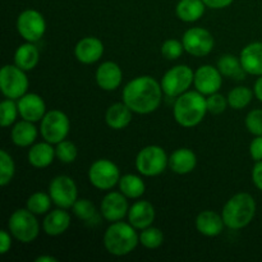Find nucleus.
I'll use <instances>...</instances> for the list:
<instances>
[{
  "label": "nucleus",
  "mask_w": 262,
  "mask_h": 262,
  "mask_svg": "<svg viewBox=\"0 0 262 262\" xmlns=\"http://www.w3.org/2000/svg\"><path fill=\"white\" fill-rule=\"evenodd\" d=\"M169 166V158L161 146L148 145L136 156V169L143 177H158Z\"/></svg>",
  "instance_id": "obj_6"
},
{
  "label": "nucleus",
  "mask_w": 262,
  "mask_h": 262,
  "mask_svg": "<svg viewBox=\"0 0 262 262\" xmlns=\"http://www.w3.org/2000/svg\"><path fill=\"white\" fill-rule=\"evenodd\" d=\"M256 215V201L250 193L241 192L230 197L224 205L222 216L225 227L239 230L248 227Z\"/></svg>",
  "instance_id": "obj_4"
},
{
  "label": "nucleus",
  "mask_w": 262,
  "mask_h": 262,
  "mask_svg": "<svg viewBox=\"0 0 262 262\" xmlns=\"http://www.w3.org/2000/svg\"><path fill=\"white\" fill-rule=\"evenodd\" d=\"M156 217V211L154 205L146 200H138L128 211V222L137 230H142L152 225Z\"/></svg>",
  "instance_id": "obj_19"
},
{
  "label": "nucleus",
  "mask_w": 262,
  "mask_h": 262,
  "mask_svg": "<svg viewBox=\"0 0 262 262\" xmlns=\"http://www.w3.org/2000/svg\"><path fill=\"white\" fill-rule=\"evenodd\" d=\"M49 194L54 204L61 209H72L78 200V188L73 178L68 176H58L49 184Z\"/></svg>",
  "instance_id": "obj_13"
},
{
  "label": "nucleus",
  "mask_w": 262,
  "mask_h": 262,
  "mask_svg": "<svg viewBox=\"0 0 262 262\" xmlns=\"http://www.w3.org/2000/svg\"><path fill=\"white\" fill-rule=\"evenodd\" d=\"M71 130V122L66 113L53 109L46 112L45 117L41 119L40 132L45 141L56 145L67 138Z\"/></svg>",
  "instance_id": "obj_9"
},
{
  "label": "nucleus",
  "mask_w": 262,
  "mask_h": 262,
  "mask_svg": "<svg viewBox=\"0 0 262 262\" xmlns=\"http://www.w3.org/2000/svg\"><path fill=\"white\" fill-rule=\"evenodd\" d=\"M51 202H53V200L49 193L35 192L27 199L26 207L35 215H45L50 211Z\"/></svg>",
  "instance_id": "obj_32"
},
{
  "label": "nucleus",
  "mask_w": 262,
  "mask_h": 262,
  "mask_svg": "<svg viewBox=\"0 0 262 262\" xmlns=\"http://www.w3.org/2000/svg\"><path fill=\"white\" fill-rule=\"evenodd\" d=\"M253 95H255V92L251 89H248V87H234L227 96L228 104H229V106L232 107V109L242 110L250 105V102L252 101L253 99Z\"/></svg>",
  "instance_id": "obj_31"
},
{
  "label": "nucleus",
  "mask_w": 262,
  "mask_h": 262,
  "mask_svg": "<svg viewBox=\"0 0 262 262\" xmlns=\"http://www.w3.org/2000/svg\"><path fill=\"white\" fill-rule=\"evenodd\" d=\"M225 227L224 219L222 214L212 211V210H205L201 211L196 217V229L200 234L205 237H217L223 233Z\"/></svg>",
  "instance_id": "obj_20"
},
{
  "label": "nucleus",
  "mask_w": 262,
  "mask_h": 262,
  "mask_svg": "<svg viewBox=\"0 0 262 262\" xmlns=\"http://www.w3.org/2000/svg\"><path fill=\"white\" fill-rule=\"evenodd\" d=\"M250 155L252 160H262V136H255L250 145Z\"/></svg>",
  "instance_id": "obj_41"
},
{
  "label": "nucleus",
  "mask_w": 262,
  "mask_h": 262,
  "mask_svg": "<svg viewBox=\"0 0 262 262\" xmlns=\"http://www.w3.org/2000/svg\"><path fill=\"white\" fill-rule=\"evenodd\" d=\"M18 112L22 119L28 122H41L46 114V104L42 97L37 94H26L18 99Z\"/></svg>",
  "instance_id": "obj_17"
},
{
  "label": "nucleus",
  "mask_w": 262,
  "mask_h": 262,
  "mask_svg": "<svg viewBox=\"0 0 262 262\" xmlns=\"http://www.w3.org/2000/svg\"><path fill=\"white\" fill-rule=\"evenodd\" d=\"M205 95L196 91H187L176 99L173 115L176 122L184 128H193L205 119L207 114Z\"/></svg>",
  "instance_id": "obj_2"
},
{
  "label": "nucleus",
  "mask_w": 262,
  "mask_h": 262,
  "mask_svg": "<svg viewBox=\"0 0 262 262\" xmlns=\"http://www.w3.org/2000/svg\"><path fill=\"white\" fill-rule=\"evenodd\" d=\"M37 128L35 123L22 119L20 122H15L10 130L12 142L18 147H31L37 138Z\"/></svg>",
  "instance_id": "obj_26"
},
{
  "label": "nucleus",
  "mask_w": 262,
  "mask_h": 262,
  "mask_svg": "<svg viewBox=\"0 0 262 262\" xmlns=\"http://www.w3.org/2000/svg\"><path fill=\"white\" fill-rule=\"evenodd\" d=\"M40 61V51L35 42H28L19 45L14 53V64L26 72H30L36 68Z\"/></svg>",
  "instance_id": "obj_27"
},
{
  "label": "nucleus",
  "mask_w": 262,
  "mask_h": 262,
  "mask_svg": "<svg viewBox=\"0 0 262 262\" xmlns=\"http://www.w3.org/2000/svg\"><path fill=\"white\" fill-rule=\"evenodd\" d=\"M184 51L189 55L202 58L209 55L215 46V38L209 30L202 27H192L183 33L182 37Z\"/></svg>",
  "instance_id": "obj_12"
},
{
  "label": "nucleus",
  "mask_w": 262,
  "mask_h": 262,
  "mask_svg": "<svg viewBox=\"0 0 262 262\" xmlns=\"http://www.w3.org/2000/svg\"><path fill=\"white\" fill-rule=\"evenodd\" d=\"M241 61L246 73L251 76H262V42L255 41L242 49L239 54Z\"/></svg>",
  "instance_id": "obj_22"
},
{
  "label": "nucleus",
  "mask_w": 262,
  "mask_h": 262,
  "mask_svg": "<svg viewBox=\"0 0 262 262\" xmlns=\"http://www.w3.org/2000/svg\"><path fill=\"white\" fill-rule=\"evenodd\" d=\"M35 262H58V258L53 257V256L42 255V256H38V257L35 260Z\"/></svg>",
  "instance_id": "obj_46"
},
{
  "label": "nucleus",
  "mask_w": 262,
  "mask_h": 262,
  "mask_svg": "<svg viewBox=\"0 0 262 262\" xmlns=\"http://www.w3.org/2000/svg\"><path fill=\"white\" fill-rule=\"evenodd\" d=\"M15 27L20 37L26 41L37 42L46 32V20L38 10L26 9L18 15Z\"/></svg>",
  "instance_id": "obj_11"
},
{
  "label": "nucleus",
  "mask_w": 262,
  "mask_h": 262,
  "mask_svg": "<svg viewBox=\"0 0 262 262\" xmlns=\"http://www.w3.org/2000/svg\"><path fill=\"white\" fill-rule=\"evenodd\" d=\"M8 230L18 242L27 245L38 237L40 224L36 219V215L26 207V209L15 210L10 215L8 220Z\"/></svg>",
  "instance_id": "obj_5"
},
{
  "label": "nucleus",
  "mask_w": 262,
  "mask_h": 262,
  "mask_svg": "<svg viewBox=\"0 0 262 262\" xmlns=\"http://www.w3.org/2000/svg\"><path fill=\"white\" fill-rule=\"evenodd\" d=\"M206 8L204 0H179L176 14L182 22L193 23L204 17Z\"/></svg>",
  "instance_id": "obj_28"
},
{
  "label": "nucleus",
  "mask_w": 262,
  "mask_h": 262,
  "mask_svg": "<svg viewBox=\"0 0 262 262\" xmlns=\"http://www.w3.org/2000/svg\"><path fill=\"white\" fill-rule=\"evenodd\" d=\"M118 186H119V191L130 200L141 199L146 192L145 182L136 174H125L120 177Z\"/></svg>",
  "instance_id": "obj_30"
},
{
  "label": "nucleus",
  "mask_w": 262,
  "mask_h": 262,
  "mask_svg": "<svg viewBox=\"0 0 262 262\" xmlns=\"http://www.w3.org/2000/svg\"><path fill=\"white\" fill-rule=\"evenodd\" d=\"M55 155V148L53 143L43 141V142L33 143L27 154L28 163L36 169H45L53 164Z\"/></svg>",
  "instance_id": "obj_24"
},
{
  "label": "nucleus",
  "mask_w": 262,
  "mask_h": 262,
  "mask_svg": "<svg viewBox=\"0 0 262 262\" xmlns=\"http://www.w3.org/2000/svg\"><path fill=\"white\" fill-rule=\"evenodd\" d=\"M163 94L160 82L151 76H140L125 84L122 99L133 113L147 115L159 109Z\"/></svg>",
  "instance_id": "obj_1"
},
{
  "label": "nucleus",
  "mask_w": 262,
  "mask_h": 262,
  "mask_svg": "<svg viewBox=\"0 0 262 262\" xmlns=\"http://www.w3.org/2000/svg\"><path fill=\"white\" fill-rule=\"evenodd\" d=\"M184 51L183 42L176 38H169L165 40L161 45V55L168 60H177L182 56Z\"/></svg>",
  "instance_id": "obj_38"
},
{
  "label": "nucleus",
  "mask_w": 262,
  "mask_h": 262,
  "mask_svg": "<svg viewBox=\"0 0 262 262\" xmlns=\"http://www.w3.org/2000/svg\"><path fill=\"white\" fill-rule=\"evenodd\" d=\"M129 222H114L104 233V246L107 252L117 257L129 255L140 243V234Z\"/></svg>",
  "instance_id": "obj_3"
},
{
  "label": "nucleus",
  "mask_w": 262,
  "mask_h": 262,
  "mask_svg": "<svg viewBox=\"0 0 262 262\" xmlns=\"http://www.w3.org/2000/svg\"><path fill=\"white\" fill-rule=\"evenodd\" d=\"M120 179V170L117 164L109 159H99L94 161L89 169V181L100 191H110Z\"/></svg>",
  "instance_id": "obj_10"
},
{
  "label": "nucleus",
  "mask_w": 262,
  "mask_h": 262,
  "mask_svg": "<svg viewBox=\"0 0 262 262\" xmlns=\"http://www.w3.org/2000/svg\"><path fill=\"white\" fill-rule=\"evenodd\" d=\"M206 104H207V112L211 113L214 115H219L223 114L227 109L228 104V99L224 96V95L219 94V92H215V94L209 95L206 99Z\"/></svg>",
  "instance_id": "obj_39"
},
{
  "label": "nucleus",
  "mask_w": 262,
  "mask_h": 262,
  "mask_svg": "<svg viewBox=\"0 0 262 262\" xmlns=\"http://www.w3.org/2000/svg\"><path fill=\"white\" fill-rule=\"evenodd\" d=\"M194 72L186 64H178L165 72L160 84L164 95L168 97H178L187 92L193 84Z\"/></svg>",
  "instance_id": "obj_7"
},
{
  "label": "nucleus",
  "mask_w": 262,
  "mask_h": 262,
  "mask_svg": "<svg viewBox=\"0 0 262 262\" xmlns=\"http://www.w3.org/2000/svg\"><path fill=\"white\" fill-rule=\"evenodd\" d=\"M69 227H71V215L61 207L49 211L42 222L43 232L50 237L61 235L68 230Z\"/></svg>",
  "instance_id": "obj_21"
},
{
  "label": "nucleus",
  "mask_w": 262,
  "mask_h": 262,
  "mask_svg": "<svg viewBox=\"0 0 262 262\" xmlns=\"http://www.w3.org/2000/svg\"><path fill=\"white\" fill-rule=\"evenodd\" d=\"M194 89L205 96L219 92L223 86V74L214 66L205 64L194 72Z\"/></svg>",
  "instance_id": "obj_15"
},
{
  "label": "nucleus",
  "mask_w": 262,
  "mask_h": 262,
  "mask_svg": "<svg viewBox=\"0 0 262 262\" xmlns=\"http://www.w3.org/2000/svg\"><path fill=\"white\" fill-rule=\"evenodd\" d=\"M217 69L223 77H227L230 79H237L242 81L246 78V71L242 66L239 56H235L233 54H224L217 60Z\"/></svg>",
  "instance_id": "obj_29"
},
{
  "label": "nucleus",
  "mask_w": 262,
  "mask_h": 262,
  "mask_svg": "<svg viewBox=\"0 0 262 262\" xmlns=\"http://www.w3.org/2000/svg\"><path fill=\"white\" fill-rule=\"evenodd\" d=\"M15 174V164L10 154L0 151V186L5 187L12 182Z\"/></svg>",
  "instance_id": "obj_35"
},
{
  "label": "nucleus",
  "mask_w": 262,
  "mask_h": 262,
  "mask_svg": "<svg viewBox=\"0 0 262 262\" xmlns=\"http://www.w3.org/2000/svg\"><path fill=\"white\" fill-rule=\"evenodd\" d=\"M55 155L58 160H60L61 163L72 164L76 161L77 156H78V150H77V146L73 142L64 140L61 142L56 143Z\"/></svg>",
  "instance_id": "obj_37"
},
{
  "label": "nucleus",
  "mask_w": 262,
  "mask_h": 262,
  "mask_svg": "<svg viewBox=\"0 0 262 262\" xmlns=\"http://www.w3.org/2000/svg\"><path fill=\"white\" fill-rule=\"evenodd\" d=\"M197 165V156L191 148L181 147L169 156V168L179 176L192 173Z\"/></svg>",
  "instance_id": "obj_23"
},
{
  "label": "nucleus",
  "mask_w": 262,
  "mask_h": 262,
  "mask_svg": "<svg viewBox=\"0 0 262 262\" xmlns=\"http://www.w3.org/2000/svg\"><path fill=\"white\" fill-rule=\"evenodd\" d=\"M253 92H255V96L262 102V76L256 79L255 86H253Z\"/></svg>",
  "instance_id": "obj_45"
},
{
  "label": "nucleus",
  "mask_w": 262,
  "mask_h": 262,
  "mask_svg": "<svg viewBox=\"0 0 262 262\" xmlns=\"http://www.w3.org/2000/svg\"><path fill=\"white\" fill-rule=\"evenodd\" d=\"M97 86L104 91H115L122 84V68L115 61L107 60L100 64L95 73Z\"/></svg>",
  "instance_id": "obj_18"
},
{
  "label": "nucleus",
  "mask_w": 262,
  "mask_h": 262,
  "mask_svg": "<svg viewBox=\"0 0 262 262\" xmlns=\"http://www.w3.org/2000/svg\"><path fill=\"white\" fill-rule=\"evenodd\" d=\"M104 43L99 37L86 36L76 43L74 55L77 60L82 64H94L99 61L104 55Z\"/></svg>",
  "instance_id": "obj_16"
},
{
  "label": "nucleus",
  "mask_w": 262,
  "mask_h": 262,
  "mask_svg": "<svg viewBox=\"0 0 262 262\" xmlns=\"http://www.w3.org/2000/svg\"><path fill=\"white\" fill-rule=\"evenodd\" d=\"M246 128L253 136H262V109L251 110L245 120Z\"/></svg>",
  "instance_id": "obj_40"
},
{
  "label": "nucleus",
  "mask_w": 262,
  "mask_h": 262,
  "mask_svg": "<svg viewBox=\"0 0 262 262\" xmlns=\"http://www.w3.org/2000/svg\"><path fill=\"white\" fill-rule=\"evenodd\" d=\"M132 114L133 112L124 102H115L107 107L105 113V122L112 129H124L132 122Z\"/></svg>",
  "instance_id": "obj_25"
},
{
  "label": "nucleus",
  "mask_w": 262,
  "mask_h": 262,
  "mask_svg": "<svg viewBox=\"0 0 262 262\" xmlns=\"http://www.w3.org/2000/svg\"><path fill=\"white\" fill-rule=\"evenodd\" d=\"M164 243V233L161 229L156 227H148L141 230L140 233V245L147 250H156Z\"/></svg>",
  "instance_id": "obj_33"
},
{
  "label": "nucleus",
  "mask_w": 262,
  "mask_h": 262,
  "mask_svg": "<svg viewBox=\"0 0 262 262\" xmlns=\"http://www.w3.org/2000/svg\"><path fill=\"white\" fill-rule=\"evenodd\" d=\"M127 200V197L120 191H112L105 194L100 205V212L102 217L109 223H114L120 222L125 216H128L129 206H128Z\"/></svg>",
  "instance_id": "obj_14"
},
{
  "label": "nucleus",
  "mask_w": 262,
  "mask_h": 262,
  "mask_svg": "<svg viewBox=\"0 0 262 262\" xmlns=\"http://www.w3.org/2000/svg\"><path fill=\"white\" fill-rule=\"evenodd\" d=\"M19 114L18 105L15 100L5 99L0 104V124L2 127L7 128L17 122V117Z\"/></svg>",
  "instance_id": "obj_34"
},
{
  "label": "nucleus",
  "mask_w": 262,
  "mask_h": 262,
  "mask_svg": "<svg viewBox=\"0 0 262 262\" xmlns=\"http://www.w3.org/2000/svg\"><path fill=\"white\" fill-rule=\"evenodd\" d=\"M234 0H204L205 5L210 9H224V8L232 5Z\"/></svg>",
  "instance_id": "obj_44"
},
{
  "label": "nucleus",
  "mask_w": 262,
  "mask_h": 262,
  "mask_svg": "<svg viewBox=\"0 0 262 262\" xmlns=\"http://www.w3.org/2000/svg\"><path fill=\"white\" fill-rule=\"evenodd\" d=\"M252 182L256 188L262 191V160L255 161V165L252 168Z\"/></svg>",
  "instance_id": "obj_43"
},
{
  "label": "nucleus",
  "mask_w": 262,
  "mask_h": 262,
  "mask_svg": "<svg viewBox=\"0 0 262 262\" xmlns=\"http://www.w3.org/2000/svg\"><path fill=\"white\" fill-rule=\"evenodd\" d=\"M12 237L13 235L10 234L9 230L3 229L0 232V253L2 255H5L12 248Z\"/></svg>",
  "instance_id": "obj_42"
},
{
  "label": "nucleus",
  "mask_w": 262,
  "mask_h": 262,
  "mask_svg": "<svg viewBox=\"0 0 262 262\" xmlns=\"http://www.w3.org/2000/svg\"><path fill=\"white\" fill-rule=\"evenodd\" d=\"M30 81L26 71L15 64H7L0 71V90L7 99L18 100L27 94Z\"/></svg>",
  "instance_id": "obj_8"
},
{
  "label": "nucleus",
  "mask_w": 262,
  "mask_h": 262,
  "mask_svg": "<svg viewBox=\"0 0 262 262\" xmlns=\"http://www.w3.org/2000/svg\"><path fill=\"white\" fill-rule=\"evenodd\" d=\"M72 210H73V214L76 215L78 219L83 220V222H92V220L96 219L97 216L96 207H95V205L87 199L77 200V201L74 202Z\"/></svg>",
  "instance_id": "obj_36"
}]
</instances>
